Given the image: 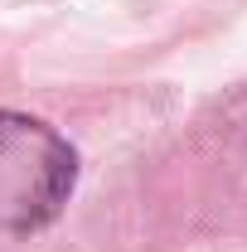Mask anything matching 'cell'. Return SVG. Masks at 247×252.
I'll return each mask as SVG.
<instances>
[{"instance_id": "6da1fadb", "label": "cell", "mask_w": 247, "mask_h": 252, "mask_svg": "<svg viewBox=\"0 0 247 252\" xmlns=\"http://www.w3.org/2000/svg\"><path fill=\"white\" fill-rule=\"evenodd\" d=\"M78 185V156L54 126L0 112V233L54 223Z\"/></svg>"}]
</instances>
